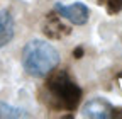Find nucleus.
<instances>
[{
    "mask_svg": "<svg viewBox=\"0 0 122 119\" xmlns=\"http://www.w3.org/2000/svg\"><path fill=\"white\" fill-rule=\"evenodd\" d=\"M59 53L53 44L42 39H32L25 43L22 49V66L27 75L42 78L58 66Z\"/></svg>",
    "mask_w": 122,
    "mask_h": 119,
    "instance_id": "1",
    "label": "nucleus"
},
{
    "mask_svg": "<svg viewBox=\"0 0 122 119\" xmlns=\"http://www.w3.org/2000/svg\"><path fill=\"white\" fill-rule=\"evenodd\" d=\"M48 104L58 111H75L81 99V88L66 71H56L46 82Z\"/></svg>",
    "mask_w": 122,
    "mask_h": 119,
    "instance_id": "2",
    "label": "nucleus"
},
{
    "mask_svg": "<svg viewBox=\"0 0 122 119\" xmlns=\"http://www.w3.org/2000/svg\"><path fill=\"white\" fill-rule=\"evenodd\" d=\"M54 12L59 14L63 19L70 21L75 26H83L88 22L90 17V10L85 4L81 2H75L71 5H63V4H56L54 5Z\"/></svg>",
    "mask_w": 122,
    "mask_h": 119,
    "instance_id": "3",
    "label": "nucleus"
},
{
    "mask_svg": "<svg viewBox=\"0 0 122 119\" xmlns=\"http://www.w3.org/2000/svg\"><path fill=\"white\" fill-rule=\"evenodd\" d=\"M81 114L85 117H92V119H107V117L114 116V107L110 106V102H107L105 99L93 97L83 106Z\"/></svg>",
    "mask_w": 122,
    "mask_h": 119,
    "instance_id": "4",
    "label": "nucleus"
},
{
    "mask_svg": "<svg viewBox=\"0 0 122 119\" xmlns=\"http://www.w3.org/2000/svg\"><path fill=\"white\" fill-rule=\"evenodd\" d=\"M15 34V22L10 10H0V48L7 46Z\"/></svg>",
    "mask_w": 122,
    "mask_h": 119,
    "instance_id": "5",
    "label": "nucleus"
},
{
    "mask_svg": "<svg viewBox=\"0 0 122 119\" xmlns=\"http://www.w3.org/2000/svg\"><path fill=\"white\" fill-rule=\"evenodd\" d=\"M44 32L46 36H49L51 39H59V38H65L68 36L71 31L61 22V16L56 17V16H48V19H46L44 22Z\"/></svg>",
    "mask_w": 122,
    "mask_h": 119,
    "instance_id": "6",
    "label": "nucleus"
},
{
    "mask_svg": "<svg viewBox=\"0 0 122 119\" xmlns=\"http://www.w3.org/2000/svg\"><path fill=\"white\" fill-rule=\"evenodd\" d=\"M25 111L24 109H19V107H14V106H9V104L0 100V117H25Z\"/></svg>",
    "mask_w": 122,
    "mask_h": 119,
    "instance_id": "7",
    "label": "nucleus"
},
{
    "mask_svg": "<svg viewBox=\"0 0 122 119\" xmlns=\"http://www.w3.org/2000/svg\"><path fill=\"white\" fill-rule=\"evenodd\" d=\"M103 5H107V12L109 14H117L122 9V0H100Z\"/></svg>",
    "mask_w": 122,
    "mask_h": 119,
    "instance_id": "8",
    "label": "nucleus"
},
{
    "mask_svg": "<svg viewBox=\"0 0 122 119\" xmlns=\"http://www.w3.org/2000/svg\"><path fill=\"white\" fill-rule=\"evenodd\" d=\"M83 56V48H76L75 49V58H81Z\"/></svg>",
    "mask_w": 122,
    "mask_h": 119,
    "instance_id": "9",
    "label": "nucleus"
},
{
    "mask_svg": "<svg viewBox=\"0 0 122 119\" xmlns=\"http://www.w3.org/2000/svg\"><path fill=\"white\" fill-rule=\"evenodd\" d=\"M112 117H122V111H114V116Z\"/></svg>",
    "mask_w": 122,
    "mask_h": 119,
    "instance_id": "10",
    "label": "nucleus"
}]
</instances>
